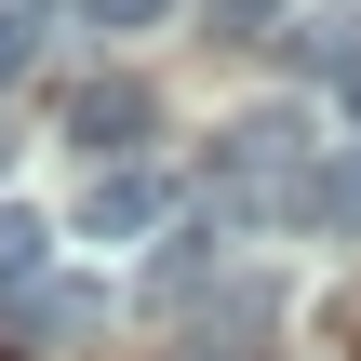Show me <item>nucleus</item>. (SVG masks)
Segmentation results:
<instances>
[{
    "mask_svg": "<svg viewBox=\"0 0 361 361\" xmlns=\"http://www.w3.org/2000/svg\"><path fill=\"white\" fill-rule=\"evenodd\" d=\"M80 322H94L80 281H40V295H27V335H80Z\"/></svg>",
    "mask_w": 361,
    "mask_h": 361,
    "instance_id": "nucleus-7",
    "label": "nucleus"
},
{
    "mask_svg": "<svg viewBox=\"0 0 361 361\" xmlns=\"http://www.w3.org/2000/svg\"><path fill=\"white\" fill-rule=\"evenodd\" d=\"M40 281H54V228L27 201H0V295H40Z\"/></svg>",
    "mask_w": 361,
    "mask_h": 361,
    "instance_id": "nucleus-5",
    "label": "nucleus"
},
{
    "mask_svg": "<svg viewBox=\"0 0 361 361\" xmlns=\"http://www.w3.org/2000/svg\"><path fill=\"white\" fill-rule=\"evenodd\" d=\"M308 161H322V147H308V121H295V107H241V121L214 134V201H241V214H281Z\"/></svg>",
    "mask_w": 361,
    "mask_h": 361,
    "instance_id": "nucleus-1",
    "label": "nucleus"
},
{
    "mask_svg": "<svg viewBox=\"0 0 361 361\" xmlns=\"http://www.w3.org/2000/svg\"><path fill=\"white\" fill-rule=\"evenodd\" d=\"M27 54H40V27H27V0H0V80H27Z\"/></svg>",
    "mask_w": 361,
    "mask_h": 361,
    "instance_id": "nucleus-8",
    "label": "nucleus"
},
{
    "mask_svg": "<svg viewBox=\"0 0 361 361\" xmlns=\"http://www.w3.org/2000/svg\"><path fill=\"white\" fill-rule=\"evenodd\" d=\"M281 214H295V228H322V241H361V147H335V161H308Z\"/></svg>",
    "mask_w": 361,
    "mask_h": 361,
    "instance_id": "nucleus-4",
    "label": "nucleus"
},
{
    "mask_svg": "<svg viewBox=\"0 0 361 361\" xmlns=\"http://www.w3.org/2000/svg\"><path fill=\"white\" fill-rule=\"evenodd\" d=\"M295 0H201V40H268Z\"/></svg>",
    "mask_w": 361,
    "mask_h": 361,
    "instance_id": "nucleus-6",
    "label": "nucleus"
},
{
    "mask_svg": "<svg viewBox=\"0 0 361 361\" xmlns=\"http://www.w3.org/2000/svg\"><path fill=\"white\" fill-rule=\"evenodd\" d=\"M147 121H161V107H147V80H80V94H67V134H80L94 161H134V147H147Z\"/></svg>",
    "mask_w": 361,
    "mask_h": 361,
    "instance_id": "nucleus-3",
    "label": "nucleus"
},
{
    "mask_svg": "<svg viewBox=\"0 0 361 361\" xmlns=\"http://www.w3.org/2000/svg\"><path fill=\"white\" fill-rule=\"evenodd\" d=\"M174 361H268V348H255V335H188Z\"/></svg>",
    "mask_w": 361,
    "mask_h": 361,
    "instance_id": "nucleus-10",
    "label": "nucleus"
},
{
    "mask_svg": "<svg viewBox=\"0 0 361 361\" xmlns=\"http://www.w3.org/2000/svg\"><path fill=\"white\" fill-rule=\"evenodd\" d=\"M174 214V188L147 174V161H94V188H80V241H147Z\"/></svg>",
    "mask_w": 361,
    "mask_h": 361,
    "instance_id": "nucleus-2",
    "label": "nucleus"
},
{
    "mask_svg": "<svg viewBox=\"0 0 361 361\" xmlns=\"http://www.w3.org/2000/svg\"><path fill=\"white\" fill-rule=\"evenodd\" d=\"M80 13H94V27H161L174 0H80Z\"/></svg>",
    "mask_w": 361,
    "mask_h": 361,
    "instance_id": "nucleus-9",
    "label": "nucleus"
}]
</instances>
